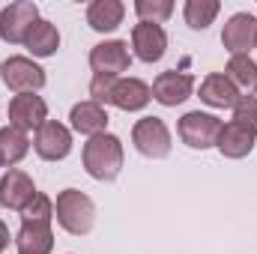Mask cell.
Returning <instances> with one entry per match:
<instances>
[{"label":"cell","instance_id":"obj_1","mask_svg":"<svg viewBox=\"0 0 257 254\" xmlns=\"http://www.w3.org/2000/svg\"><path fill=\"white\" fill-rule=\"evenodd\" d=\"M81 162H84V171L93 180L111 183L123 171V141L117 135H111V132H102V135H96V138H90L84 144Z\"/></svg>","mask_w":257,"mask_h":254},{"label":"cell","instance_id":"obj_2","mask_svg":"<svg viewBox=\"0 0 257 254\" xmlns=\"http://www.w3.org/2000/svg\"><path fill=\"white\" fill-rule=\"evenodd\" d=\"M54 218L72 236H87L96 224V203L78 189H63L54 203Z\"/></svg>","mask_w":257,"mask_h":254},{"label":"cell","instance_id":"obj_3","mask_svg":"<svg viewBox=\"0 0 257 254\" xmlns=\"http://www.w3.org/2000/svg\"><path fill=\"white\" fill-rule=\"evenodd\" d=\"M36 24H39V6L30 0H15L0 9V39L9 45H24Z\"/></svg>","mask_w":257,"mask_h":254},{"label":"cell","instance_id":"obj_4","mask_svg":"<svg viewBox=\"0 0 257 254\" xmlns=\"http://www.w3.org/2000/svg\"><path fill=\"white\" fill-rule=\"evenodd\" d=\"M132 144L147 159H168L171 156V129L162 117H144L132 126Z\"/></svg>","mask_w":257,"mask_h":254},{"label":"cell","instance_id":"obj_5","mask_svg":"<svg viewBox=\"0 0 257 254\" xmlns=\"http://www.w3.org/2000/svg\"><path fill=\"white\" fill-rule=\"evenodd\" d=\"M221 126H224V123H221L215 114H206V111H189V114L180 117L177 132H180V138H183L186 147H192V150H209V147H215Z\"/></svg>","mask_w":257,"mask_h":254},{"label":"cell","instance_id":"obj_6","mask_svg":"<svg viewBox=\"0 0 257 254\" xmlns=\"http://www.w3.org/2000/svg\"><path fill=\"white\" fill-rule=\"evenodd\" d=\"M0 78H3V84H6L9 90H15V93H36V90L45 87V69L39 63H33L30 57H21V54L3 60Z\"/></svg>","mask_w":257,"mask_h":254},{"label":"cell","instance_id":"obj_7","mask_svg":"<svg viewBox=\"0 0 257 254\" xmlns=\"http://www.w3.org/2000/svg\"><path fill=\"white\" fill-rule=\"evenodd\" d=\"M48 123V105L36 93H18L9 99V126L21 132H39Z\"/></svg>","mask_w":257,"mask_h":254},{"label":"cell","instance_id":"obj_8","mask_svg":"<svg viewBox=\"0 0 257 254\" xmlns=\"http://www.w3.org/2000/svg\"><path fill=\"white\" fill-rule=\"evenodd\" d=\"M221 45L224 51H230V57H242L251 48H257V18L251 12L230 15L221 30Z\"/></svg>","mask_w":257,"mask_h":254},{"label":"cell","instance_id":"obj_9","mask_svg":"<svg viewBox=\"0 0 257 254\" xmlns=\"http://www.w3.org/2000/svg\"><path fill=\"white\" fill-rule=\"evenodd\" d=\"M128 66H132V54H128V42H123V39L99 42L90 51V69H93V75L120 78V72H126Z\"/></svg>","mask_w":257,"mask_h":254},{"label":"cell","instance_id":"obj_10","mask_svg":"<svg viewBox=\"0 0 257 254\" xmlns=\"http://www.w3.org/2000/svg\"><path fill=\"white\" fill-rule=\"evenodd\" d=\"M132 48L135 57L144 63H159L168 51V33L162 24H150V21H138L132 27Z\"/></svg>","mask_w":257,"mask_h":254},{"label":"cell","instance_id":"obj_11","mask_svg":"<svg viewBox=\"0 0 257 254\" xmlns=\"http://www.w3.org/2000/svg\"><path fill=\"white\" fill-rule=\"evenodd\" d=\"M192 90H194V78L189 72H177V69H168L153 81V99L165 108L183 105L192 96Z\"/></svg>","mask_w":257,"mask_h":254},{"label":"cell","instance_id":"obj_12","mask_svg":"<svg viewBox=\"0 0 257 254\" xmlns=\"http://www.w3.org/2000/svg\"><path fill=\"white\" fill-rule=\"evenodd\" d=\"M33 150L45 162H63L66 156L72 153V132L63 123H57V120H48L45 126L36 132Z\"/></svg>","mask_w":257,"mask_h":254},{"label":"cell","instance_id":"obj_13","mask_svg":"<svg viewBox=\"0 0 257 254\" xmlns=\"http://www.w3.org/2000/svg\"><path fill=\"white\" fill-rule=\"evenodd\" d=\"M36 194H39V191L33 186V177H30V174H24V171H18V168H9V171L3 174V180H0V206H3V209L21 212Z\"/></svg>","mask_w":257,"mask_h":254},{"label":"cell","instance_id":"obj_14","mask_svg":"<svg viewBox=\"0 0 257 254\" xmlns=\"http://www.w3.org/2000/svg\"><path fill=\"white\" fill-rule=\"evenodd\" d=\"M254 141H257V132L248 126H242V123H224L221 132H218V141H215V147H218V153L224 156V159H245L251 150H254Z\"/></svg>","mask_w":257,"mask_h":254},{"label":"cell","instance_id":"obj_15","mask_svg":"<svg viewBox=\"0 0 257 254\" xmlns=\"http://www.w3.org/2000/svg\"><path fill=\"white\" fill-rule=\"evenodd\" d=\"M153 99V87L141 78H117L114 93H111V105L120 111H144Z\"/></svg>","mask_w":257,"mask_h":254},{"label":"cell","instance_id":"obj_16","mask_svg":"<svg viewBox=\"0 0 257 254\" xmlns=\"http://www.w3.org/2000/svg\"><path fill=\"white\" fill-rule=\"evenodd\" d=\"M239 90L230 84V78L227 75H221V72H212V75H206L203 81H200V102L203 105H209V108H233L236 102H239Z\"/></svg>","mask_w":257,"mask_h":254},{"label":"cell","instance_id":"obj_17","mask_svg":"<svg viewBox=\"0 0 257 254\" xmlns=\"http://www.w3.org/2000/svg\"><path fill=\"white\" fill-rule=\"evenodd\" d=\"M69 120H72V129H75L78 135H87V138H96V135L108 132V111H105L102 105L90 102V99L72 105Z\"/></svg>","mask_w":257,"mask_h":254},{"label":"cell","instance_id":"obj_18","mask_svg":"<svg viewBox=\"0 0 257 254\" xmlns=\"http://www.w3.org/2000/svg\"><path fill=\"white\" fill-rule=\"evenodd\" d=\"M18 254H51L54 251V230L51 224H21L15 233Z\"/></svg>","mask_w":257,"mask_h":254},{"label":"cell","instance_id":"obj_19","mask_svg":"<svg viewBox=\"0 0 257 254\" xmlns=\"http://www.w3.org/2000/svg\"><path fill=\"white\" fill-rule=\"evenodd\" d=\"M123 15H126V6L120 0H93L87 6V24L96 30V33H111L123 24Z\"/></svg>","mask_w":257,"mask_h":254},{"label":"cell","instance_id":"obj_20","mask_svg":"<svg viewBox=\"0 0 257 254\" xmlns=\"http://www.w3.org/2000/svg\"><path fill=\"white\" fill-rule=\"evenodd\" d=\"M27 153H30L27 132H21V129H15V126L0 129V168H6V171L15 168Z\"/></svg>","mask_w":257,"mask_h":254},{"label":"cell","instance_id":"obj_21","mask_svg":"<svg viewBox=\"0 0 257 254\" xmlns=\"http://www.w3.org/2000/svg\"><path fill=\"white\" fill-rule=\"evenodd\" d=\"M24 48H27L33 57H51V54H57V48H60V33H57V27H54L51 21L39 18V24H36V27L30 30V36H27Z\"/></svg>","mask_w":257,"mask_h":254},{"label":"cell","instance_id":"obj_22","mask_svg":"<svg viewBox=\"0 0 257 254\" xmlns=\"http://www.w3.org/2000/svg\"><path fill=\"white\" fill-rule=\"evenodd\" d=\"M227 78H230V84L242 93V96H254L257 93V63L248 57V54H242V57H230V63H227V72H224Z\"/></svg>","mask_w":257,"mask_h":254},{"label":"cell","instance_id":"obj_23","mask_svg":"<svg viewBox=\"0 0 257 254\" xmlns=\"http://www.w3.org/2000/svg\"><path fill=\"white\" fill-rule=\"evenodd\" d=\"M218 12H221L218 0H186V6H183V18L192 30H206Z\"/></svg>","mask_w":257,"mask_h":254},{"label":"cell","instance_id":"obj_24","mask_svg":"<svg viewBox=\"0 0 257 254\" xmlns=\"http://www.w3.org/2000/svg\"><path fill=\"white\" fill-rule=\"evenodd\" d=\"M51 221H54V200L39 191V194L21 209V224H51Z\"/></svg>","mask_w":257,"mask_h":254},{"label":"cell","instance_id":"obj_25","mask_svg":"<svg viewBox=\"0 0 257 254\" xmlns=\"http://www.w3.org/2000/svg\"><path fill=\"white\" fill-rule=\"evenodd\" d=\"M135 12L141 21H150V24H162L174 15V3L171 0H138L135 3Z\"/></svg>","mask_w":257,"mask_h":254},{"label":"cell","instance_id":"obj_26","mask_svg":"<svg viewBox=\"0 0 257 254\" xmlns=\"http://www.w3.org/2000/svg\"><path fill=\"white\" fill-rule=\"evenodd\" d=\"M233 123H242L257 132V96H239V102L233 105Z\"/></svg>","mask_w":257,"mask_h":254},{"label":"cell","instance_id":"obj_27","mask_svg":"<svg viewBox=\"0 0 257 254\" xmlns=\"http://www.w3.org/2000/svg\"><path fill=\"white\" fill-rule=\"evenodd\" d=\"M114 84H117V78H108V75H93V81H90V102H96V105H111V93H114Z\"/></svg>","mask_w":257,"mask_h":254},{"label":"cell","instance_id":"obj_28","mask_svg":"<svg viewBox=\"0 0 257 254\" xmlns=\"http://www.w3.org/2000/svg\"><path fill=\"white\" fill-rule=\"evenodd\" d=\"M6 248H9V227L0 221V254L6 251Z\"/></svg>","mask_w":257,"mask_h":254}]
</instances>
